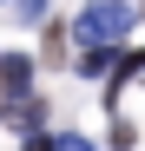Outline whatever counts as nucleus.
Instances as JSON below:
<instances>
[{
	"label": "nucleus",
	"mask_w": 145,
	"mask_h": 151,
	"mask_svg": "<svg viewBox=\"0 0 145 151\" xmlns=\"http://www.w3.org/2000/svg\"><path fill=\"white\" fill-rule=\"evenodd\" d=\"M0 92H7V99H27L33 92V59L27 53H7V59H0Z\"/></svg>",
	"instance_id": "obj_2"
},
{
	"label": "nucleus",
	"mask_w": 145,
	"mask_h": 151,
	"mask_svg": "<svg viewBox=\"0 0 145 151\" xmlns=\"http://www.w3.org/2000/svg\"><path fill=\"white\" fill-rule=\"evenodd\" d=\"M132 145H138V125L119 118V125H112V151H132Z\"/></svg>",
	"instance_id": "obj_5"
},
{
	"label": "nucleus",
	"mask_w": 145,
	"mask_h": 151,
	"mask_svg": "<svg viewBox=\"0 0 145 151\" xmlns=\"http://www.w3.org/2000/svg\"><path fill=\"white\" fill-rule=\"evenodd\" d=\"M13 7L27 13V20H40V13H46V0H13Z\"/></svg>",
	"instance_id": "obj_7"
},
{
	"label": "nucleus",
	"mask_w": 145,
	"mask_h": 151,
	"mask_svg": "<svg viewBox=\"0 0 145 151\" xmlns=\"http://www.w3.org/2000/svg\"><path fill=\"white\" fill-rule=\"evenodd\" d=\"M7 118H13V125H33V132H40L46 105H33V99H13V105H7Z\"/></svg>",
	"instance_id": "obj_3"
},
{
	"label": "nucleus",
	"mask_w": 145,
	"mask_h": 151,
	"mask_svg": "<svg viewBox=\"0 0 145 151\" xmlns=\"http://www.w3.org/2000/svg\"><path fill=\"white\" fill-rule=\"evenodd\" d=\"M20 151H53V138H46V132H27V145H20Z\"/></svg>",
	"instance_id": "obj_6"
},
{
	"label": "nucleus",
	"mask_w": 145,
	"mask_h": 151,
	"mask_svg": "<svg viewBox=\"0 0 145 151\" xmlns=\"http://www.w3.org/2000/svg\"><path fill=\"white\" fill-rule=\"evenodd\" d=\"M79 72H112V53H106V46H86V53H79Z\"/></svg>",
	"instance_id": "obj_4"
},
{
	"label": "nucleus",
	"mask_w": 145,
	"mask_h": 151,
	"mask_svg": "<svg viewBox=\"0 0 145 151\" xmlns=\"http://www.w3.org/2000/svg\"><path fill=\"white\" fill-rule=\"evenodd\" d=\"M53 151H92L86 138H53Z\"/></svg>",
	"instance_id": "obj_8"
},
{
	"label": "nucleus",
	"mask_w": 145,
	"mask_h": 151,
	"mask_svg": "<svg viewBox=\"0 0 145 151\" xmlns=\"http://www.w3.org/2000/svg\"><path fill=\"white\" fill-rule=\"evenodd\" d=\"M72 33H79V46H106V53H112V46L132 33V7H125V0H86V13H79Z\"/></svg>",
	"instance_id": "obj_1"
}]
</instances>
